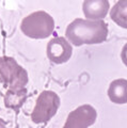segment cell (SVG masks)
Returning a JSON list of instances; mask_svg holds the SVG:
<instances>
[{"instance_id":"obj_2","label":"cell","mask_w":127,"mask_h":128,"mask_svg":"<svg viewBox=\"0 0 127 128\" xmlns=\"http://www.w3.org/2000/svg\"><path fill=\"white\" fill-rule=\"evenodd\" d=\"M54 20L45 11H36L28 15L22 22L20 30L28 38H46L54 32Z\"/></svg>"},{"instance_id":"obj_10","label":"cell","mask_w":127,"mask_h":128,"mask_svg":"<svg viewBox=\"0 0 127 128\" xmlns=\"http://www.w3.org/2000/svg\"><path fill=\"white\" fill-rule=\"evenodd\" d=\"M27 96V90H9L4 96V102L8 108H19L22 102H25V98Z\"/></svg>"},{"instance_id":"obj_1","label":"cell","mask_w":127,"mask_h":128,"mask_svg":"<svg viewBox=\"0 0 127 128\" xmlns=\"http://www.w3.org/2000/svg\"><path fill=\"white\" fill-rule=\"evenodd\" d=\"M65 36L75 46L100 44L107 40L108 26L102 20L77 18L67 26Z\"/></svg>"},{"instance_id":"obj_6","label":"cell","mask_w":127,"mask_h":128,"mask_svg":"<svg viewBox=\"0 0 127 128\" xmlns=\"http://www.w3.org/2000/svg\"><path fill=\"white\" fill-rule=\"evenodd\" d=\"M47 57L54 64L67 62L72 57L73 48L65 38L57 36L51 38L47 44Z\"/></svg>"},{"instance_id":"obj_12","label":"cell","mask_w":127,"mask_h":128,"mask_svg":"<svg viewBox=\"0 0 127 128\" xmlns=\"http://www.w3.org/2000/svg\"><path fill=\"white\" fill-rule=\"evenodd\" d=\"M0 128H6V123L3 122L1 118H0Z\"/></svg>"},{"instance_id":"obj_7","label":"cell","mask_w":127,"mask_h":128,"mask_svg":"<svg viewBox=\"0 0 127 128\" xmlns=\"http://www.w3.org/2000/svg\"><path fill=\"white\" fill-rule=\"evenodd\" d=\"M109 1L107 0H86L83 1V14L90 20H102L109 11Z\"/></svg>"},{"instance_id":"obj_5","label":"cell","mask_w":127,"mask_h":128,"mask_svg":"<svg viewBox=\"0 0 127 128\" xmlns=\"http://www.w3.org/2000/svg\"><path fill=\"white\" fill-rule=\"evenodd\" d=\"M97 112L91 105H82L67 116L63 128H88L96 121Z\"/></svg>"},{"instance_id":"obj_11","label":"cell","mask_w":127,"mask_h":128,"mask_svg":"<svg viewBox=\"0 0 127 128\" xmlns=\"http://www.w3.org/2000/svg\"><path fill=\"white\" fill-rule=\"evenodd\" d=\"M121 58H122L123 63L127 66V44H125L124 47H123L122 52H121Z\"/></svg>"},{"instance_id":"obj_4","label":"cell","mask_w":127,"mask_h":128,"mask_svg":"<svg viewBox=\"0 0 127 128\" xmlns=\"http://www.w3.org/2000/svg\"><path fill=\"white\" fill-rule=\"evenodd\" d=\"M60 107V98L52 91H43L36 99L31 113V120L36 123H46L57 113Z\"/></svg>"},{"instance_id":"obj_3","label":"cell","mask_w":127,"mask_h":128,"mask_svg":"<svg viewBox=\"0 0 127 128\" xmlns=\"http://www.w3.org/2000/svg\"><path fill=\"white\" fill-rule=\"evenodd\" d=\"M0 83L10 90L25 89L28 83L27 70L11 57H0Z\"/></svg>"},{"instance_id":"obj_8","label":"cell","mask_w":127,"mask_h":128,"mask_svg":"<svg viewBox=\"0 0 127 128\" xmlns=\"http://www.w3.org/2000/svg\"><path fill=\"white\" fill-rule=\"evenodd\" d=\"M108 96L114 104H127V80L116 79L110 83Z\"/></svg>"},{"instance_id":"obj_9","label":"cell","mask_w":127,"mask_h":128,"mask_svg":"<svg viewBox=\"0 0 127 128\" xmlns=\"http://www.w3.org/2000/svg\"><path fill=\"white\" fill-rule=\"evenodd\" d=\"M110 17L118 26L127 29V0H120L113 6Z\"/></svg>"}]
</instances>
